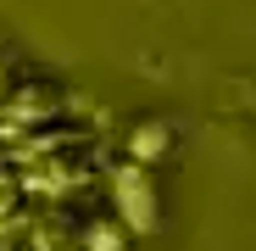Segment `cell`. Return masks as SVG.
<instances>
[{"mask_svg": "<svg viewBox=\"0 0 256 251\" xmlns=\"http://www.w3.org/2000/svg\"><path fill=\"white\" fill-rule=\"evenodd\" d=\"M112 190H117V218L128 223V234H145V229L162 223V190L150 179V167H140V162L117 167Z\"/></svg>", "mask_w": 256, "mask_h": 251, "instance_id": "7a4b0ae2", "label": "cell"}, {"mask_svg": "<svg viewBox=\"0 0 256 251\" xmlns=\"http://www.w3.org/2000/svg\"><path fill=\"white\" fill-rule=\"evenodd\" d=\"M128 151H134L140 167H150L162 151H173V123H162V117H140L134 134H128Z\"/></svg>", "mask_w": 256, "mask_h": 251, "instance_id": "277c9868", "label": "cell"}, {"mask_svg": "<svg viewBox=\"0 0 256 251\" xmlns=\"http://www.w3.org/2000/svg\"><path fill=\"white\" fill-rule=\"evenodd\" d=\"M34 240H39V251H78L84 245V223H72V218H45L34 229Z\"/></svg>", "mask_w": 256, "mask_h": 251, "instance_id": "8992f818", "label": "cell"}, {"mask_svg": "<svg viewBox=\"0 0 256 251\" xmlns=\"http://www.w3.org/2000/svg\"><path fill=\"white\" fill-rule=\"evenodd\" d=\"M134 245V234H128V223L122 218H90L84 223V251H128Z\"/></svg>", "mask_w": 256, "mask_h": 251, "instance_id": "5b68a950", "label": "cell"}, {"mask_svg": "<svg viewBox=\"0 0 256 251\" xmlns=\"http://www.w3.org/2000/svg\"><path fill=\"white\" fill-rule=\"evenodd\" d=\"M0 90H12V84H6V62H0Z\"/></svg>", "mask_w": 256, "mask_h": 251, "instance_id": "ba28073f", "label": "cell"}, {"mask_svg": "<svg viewBox=\"0 0 256 251\" xmlns=\"http://www.w3.org/2000/svg\"><path fill=\"white\" fill-rule=\"evenodd\" d=\"M22 195H28L22 167H17V162H0V218H6V212H17V206H22Z\"/></svg>", "mask_w": 256, "mask_h": 251, "instance_id": "52a82bcc", "label": "cell"}, {"mask_svg": "<svg viewBox=\"0 0 256 251\" xmlns=\"http://www.w3.org/2000/svg\"><path fill=\"white\" fill-rule=\"evenodd\" d=\"M67 112V90L56 78H28V84H17V90L6 95V117L17 123V129H34V123H50V117H62Z\"/></svg>", "mask_w": 256, "mask_h": 251, "instance_id": "3957f363", "label": "cell"}, {"mask_svg": "<svg viewBox=\"0 0 256 251\" xmlns=\"http://www.w3.org/2000/svg\"><path fill=\"white\" fill-rule=\"evenodd\" d=\"M17 167H22V184H28V190L62 195V190H78L84 179L95 173V151L84 145V140H72V145H45V151H28V162H17Z\"/></svg>", "mask_w": 256, "mask_h": 251, "instance_id": "6da1fadb", "label": "cell"}]
</instances>
